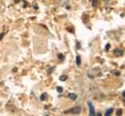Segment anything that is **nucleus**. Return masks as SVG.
<instances>
[{
    "label": "nucleus",
    "mask_w": 125,
    "mask_h": 116,
    "mask_svg": "<svg viewBox=\"0 0 125 116\" xmlns=\"http://www.w3.org/2000/svg\"><path fill=\"white\" fill-rule=\"evenodd\" d=\"M87 75H88L89 78H95V77H99V76H102V71L100 68L95 67L90 69L88 72H87Z\"/></svg>",
    "instance_id": "f257e3e1"
},
{
    "label": "nucleus",
    "mask_w": 125,
    "mask_h": 116,
    "mask_svg": "<svg viewBox=\"0 0 125 116\" xmlns=\"http://www.w3.org/2000/svg\"><path fill=\"white\" fill-rule=\"evenodd\" d=\"M81 106H79V105H77V106H74V107H72V108H70V109H68V110H67V111H65V113H71V114H79L80 112H81Z\"/></svg>",
    "instance_id": "f03ea898"
},
{
    "label": "nucleus",
    "mask_w": 125,
    "mask_h": 116,
    "mask_svg": "<svg viewBox=\"0 0 125 116\" xmlns=\"http://www.w3.org/2000/svg\"><path fill=\"white\" fill-rule=\"evenodd\" d=\"M88 106H89V114H90V115H96L94 105H93V104H92L91 101L88 102Z\"/></svg>",
    "instance_id": "7ed1b4c3"
},
{
    "label": "nucleus",
    "mask_w": 125,
    "mask_h": 116,
    "mask_svg": "<svg viewBox=\"0 0 125 116\" xmlns=\"http://www.w3.org/2000/svg\"><path fill=\"white\" fill-rule=\"evenodd\" d=\"M123 50H120V49H115L114 50V55L116 56V57H121L122 55H123Z\"/></svg>",
    "instance_id": "20e7f679"
},
{
    "label": "nucleus",
    "mask_w": 125,
    "mask_h": 116,
    "mask_svg": "<svg viewBox=\"0 0 125 116\" xmlns=\"http://www.w3.org/2000/svg\"><path fill=\"white\" fill-rule=\"evenodd\" d=\"M68 98H69L70 99H72V100H75V99H77V95H75V94H72V93H70V94H68Z\"/></svg>",
    "instance_id": "39448f33"
},
{
    "label": "nucleus",
    "mask_w": 125,
    "mask_h": 116,
    "mask_svg": "<svg viewBox=\"0 0 125 116\" xmlns=\"http://www.w3.org/2000/svg\"><path fill=\"white\" fill-rule=\"evenodd\" d=\"M112 112H114V108H109V109H108V110L106 111L105 115H106V116H109V115L112 114Z\"/></svg>",
    "instance_id": "423d86ee"
},
{
    "label": "nucleus",
    "mask_w": 125,
    "mask_h": 116,
    "mask_svg": "<svg viewBox=\"0 0 125 116\" xmlns=\"http://www.w3.org/2000/svg\"><path fill=\"white\" fill-rule=\"evenodd\" d=\"M80 64H81V57L78 55V56L76 57V66H79Z\"/></svg>",
    "instance_id": "0eeeda50"
},
{
    "label": "nucleus",
    "mask_w": 125,
    "mask_h": 116,
    "mask_svg": "<svg viewBox=\"0 0 125 116\" xmlns=\"http://www.w3.org/2000/svg\"><path fill=\"white\" fill-rule=\"evenodd\" d=\"M99 1H100V0H93V1H92V6L93 7H97Z\"/></svg>",
    "instance_id": "6e6552de"
},
{
    "label": "nucleus",
    "mask_w": 125,
    "mask_h": 116,
    "mask_svg": "<svg viewBox=\"0 0 125 116\" xmlns=\"http://www.w3.org/2000/svg\"><path fill=\"white\" fill-rule=\"evenodd\" d=\"M67 79H68V76H67V75H62V76L60 77V80H61V81H66Z\"/></svg>",
    "instance_id": "1a4fd4ad"
},
{
    "label": "nucleus",
    "mask_w": 125,
    "mask_h": 116,
    "mask_svg": "<svg viewBox=\"0 0 125 116\" xmlns=\"http://www.w3.org/2000/svg\"><path fill=\"white\" fill-rule=\"evenodd\" d=\"M46 98H47V95L44 93V94H42V95H41V97H40V99H41V100H45V99H46Z\"/></svg>",
    "instance_id": "9d476101"
},
{
    "label": "nucleus",
    "mask_w": 125,
    "mask_h": 116,
    "mask_svg": "<svg viewBox=\"0 0 125 116\" xmlns=\"http://www.w3.org/2000/svg\"><path fill=\"white\" fill-rule=\"evenodd\" d=\"M116 115H118V116L122 115V109H117L116 110Z\"/></svg>",
    "instance_id": "9b49d317"
},
{
    "label": "nucleus",
    "mask_w": 125,
    "mask_h": 116,
    "mask_svg": "<svg viewBox=\"0 0 125 116\" xmlns=\"http://www.w3.org/2000/svg\"><path fill=\"white\" fill-rule=\"evenodd\" d=\"M109 48H110V44H109V43H108V44L106 45L105 50H106V51H108V50H109Z\"/></svg>",
    "instance_id": "f8f14e48"
},
{
    "label": "nucleus",
    "mask_w": 125,
    "mask_h": 116,
    "mask_svg": "<svg viewBox=\"0 0 125 116\" xmlns=\"http://www.w3.org/2000/svg\"><path fill=\"white\" fill-rule=\"evenodd\" d=\"M57 91H58V93H62V87H57Z\"/></svg>",
    "instance_id": "ddd939ff"
},
{
    "label": "nucleus",
    "mask_w": 125,
    "mask_h": 116,
    "mask_svg": "<svg viewBox=\"0 0 125 116\" xmlns=\"http://www.w3.org/2000/svg\"><path fill=\"white\" fill-rule=\"evenodd\" d=\"M58 57H59V59H61V60H64V56L61 55V54H59V55H58Z\"/></svg>",
    "instance_id": "4468645a"
},
{
    "label": "nucleus",
    "mask_w": 125,
    "mask_h": 116,
    "mask_svg": "<svg viewBox=\"0 0 125 116\" xmlns=\"http://www.w3.org/2000/svg\"><path fill=\"white\" fill-rule=\"evenodd\" d=\"M112 73H114V74H115V75H120V72H119V71H114Z\"/></svg>",
    "instance_id": "2eb2a0df"
},
{
    "label": "nucleus",
    "mask_w": 125,
    "mask_h": 116,
    "mask_svg": "<svg viewBox=\"0 0 125 116\" xmlns=\"http://www.w3.org/2000/svg\"><path fill=\"white\" fill-rule=\"evenodd\" d=\"M3 35H4V33H1V34H0V40L2 39V37H3Z\"/></svg>",
    "instance_id": "dca6fc26"
},
{
    "label": "nucleus",
    "mask_w": 125,
    "mask_h": 116,
    "mask_svg": "<svg viewBox=\"0 0 125 116\" xmlns=\"http://www.w3.org/2000/svg\"><path fill=\"white\" fill-rule=\"evenodd\" d=\"M122 97L125 98V91H123V93H122Z\"/></svg>",
    "instance_id": "f3484780"
},
{
    "label": "nucleus",
    "mask_w": 125,
    "mask_h": 116,
    "mask_svg": "<svg viewBox=\"0 0 125 116\" xmlns=\"http://www.w3.org/2000/svg\"><path fill=\"white\" fill-rule=\"evenodd\" d=\"M105 1H106V2H107V1H108V0H105Z\"/></svg>",
    "instance_id": "a211bd4d"
}]
</instances>
